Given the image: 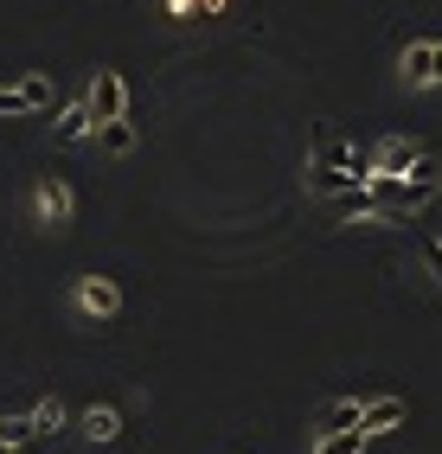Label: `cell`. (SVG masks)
Instances as JSON below:
<instances>
[{"label":"cell","mask_w":442,"mask_h":454,"mask_svg":"<svg viewBox=\"0 0 442 454\" xmlns=\"http://www.w3.org/2000/svg\"><path fill=\"white\" fill-rule=\"evenodd\" d=\"M430 83H442V39H430Z\"/></svg>","instance_id":"16"},{"label":"cell","mask_w":442,"mask_h":454,"mask_svg":"<svg viewBox=\"0 0 442 454\" xmlns=\"http://www.w3.org/2000/svg\"><path fill=\"white\" fill-rule=\"evenodd\" d=\"M366 442H372L366 429H340V435H320L314 454H366Z\"/></svg>","instance_id":"11"},{"label":"cell","mask_w":442,"mask_h":454,"mask_svg":"<svg viewBox=\"0 0 442 454\" xmlns=\"http://www.w3.org/2000/svg\"><path fill=\"white\" fill-rule=\"evenodd\" d=\"M308 186L334 199V192H346V186H352V179H346V173H334V167H308Z\"/></svg>","instance_id":"14"},{"label":"cell","mask_w":442,"mask_h":454,"mask_svg":"<svg viewBox=\"0 0 442 454\" xmlns=\"http://www.w3.org/2000/svg\"><path fill=\"white\" fill-rule=\"evenodd\" d=\"M26 422H33V435H58V429H65V410H58V397H45Z\"/></svg>","instance_id":"13"},{"label":"cell","mask_w":442,"mask_h":454,"mask_svg":"<svg viewBox=\"0 0 442 454\" xmlns=\"http://www.w3.org/2000/svg\"><path fill=\"white\" fill-rule=\"evenodd\" d=\"M0 454H20V448H0Z\"/></svg>","instance_id":"17"},{"label":"cell","mask_w":442,"mask_h":454,"mask_svg":"<svg viewBox=\"0 0 442 454\" xmlns=\"http://www.w3.org/2000/svg\"><path fill=\"white\" fill-rule=\"evenodd\" d=\"M404 77L410 83H430V39H410L404 45Z\"/></svg>","instance_id":"12"},{"label":"cell","mask_w":442,"mask_h":454,"mask_svg":"<svg viewBox=\"0 0 442 454\" xmlns=\"http://www.w3.org/2000/svg\"><path fill=\"white\" fill-rule=\"evenodd\" d=\"M417 250H423V269H430V282L442 288V237H423Z\"/></svg>","instance_id":"15"},{"label":"cell","mask_w":442,"mask_h":454,"mask_svg":"<svg viewBox=\"0 0 442 454\" xmlns=\"http://www.w3.org/2000/svg\"><path fill=\"white\" fill-rule=\"evenodd\" d=\"M83 109H91V122H122V115H129V90H122V77H115V71H97Z\"/></svg>","instance_id":"2"},{"label":"cell","mask_w":442,"mask_h":454,"mask_svg":"<svg viewBox=\"0 0 442 454\" xmlns=\"http://www.w3.org/2000/svg\"><path fill=\"white\" fill-rule=\"evenodd\" d=\"M33 205H39V218H45V224H71V211H77L71 186H65L58 173H45L39 186H33Z\"/></svg>","instance_id":"3"},{"label":"cell","mask_w":442,"mask_h":454,"mask_svg":"<svg viewBox=\"0 0 442 454\" xmlns=\"http://www.w3.org/2000/svg\"><path fill=\"white\" fill-rule=\"evenodd\" d=\"M45 103H51V83H45V77H20V83L0 90V115H33V109H45Z\"/></svg>","instance_id":"4"},{"label":"cell","mask_w":442,"mask_h":454,"mask_svg":"<svg viewBox=\"0 0 442 454\" xmlns=\"http://www.w3.org/2000/svg\"><path fill=\"white\" fill-rule=\"evenodd\" d=\"M308 147H314V167L346 173L352 186H366V179H372V154H359V147H352L334 122H314V129H308Z\"/></svg>","instance_id":"1"},{"label":"cell","mask_w":442,"mask_h":454,"mask_svg":"<svg viewBox=\"0 0 442 454\" xmlns=\"http://www.w3.org/2000/svg\"><path fill=\"white\" fill-rule=\"evenodd\" d=\"M77 301H83V314H103V320H109L115 308H122V288H115L109 276H83V282H77Z\"/></svg>","instance_id":"5"},{"label":"cell","mask_w":442,"mask_h":454,"mask_svg":"<svg viewBox=\"0 0 442 454\" xmlns=\"http://www.w3.org/2000/svg\"><path fill=\"white\" fill-rule=\"evenodd\" d=\"M83 435H91V442H115V435H122V410H109V403L83 410Z\"/></svg>","instance_id":"8"},{"label":"cell","mask_w":442,"mask_h":454,"mask_svg":"<svg viewBox=\"0 0 442 454\" xmlns=\"http://www.w3.org/2000/svg\"><path fill=\"white\" fill-rule=\"evenodd\" d=\"M91 129H97V122H91V109H83V103H71L65 115H58V129H51V135H58V141H83Z\"/></svg>","instance_id":"9"},{"label":"cell","mask_w":442,"mask_h":454,"mask_svg":"<svg viewBox=\"0 0 442 454\" xmlns=\"http://www.w3.org/2000/svg\"><path fill=\"white\" fill-rule=\"evenodd\" d=\"M359 416H366L359 397H340V403H328V410L314 416V429H320V435H340V429H359Z\"/></svg>","instance_id":"6"},{"label":"cell","mask_w":442,"mask_h":454,"mask_svg":"<svg viewBox=\"0 0 442 454\" xmlns=\"http://www.w3.org/2000/svg\"><path fill=\"white\" fill-rule=\"evenodd\" d=\"M91 135L103 141V154H129V147H135V129L129 122H97Z\"/></svg>","instance_id":"10"},{"label":"cell","mask_w":442,"mask_h":454,"mask_svg":"<svg viewBox=\"0 0 442 454\" xmlns=\"http://www.w3.org/2000/svg\"><path fill=\"white\" fill-rule=\"evenodd\" d=\"M398 422H404V403H398V397H378V403H366L359 429H366V435H385V429H398Z\"/></svg>","instance_id":"7"}]
</instances>
